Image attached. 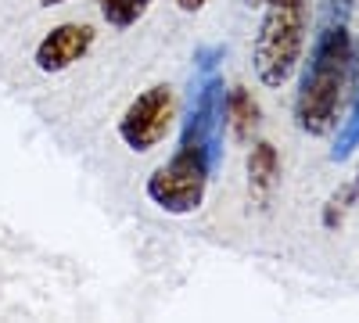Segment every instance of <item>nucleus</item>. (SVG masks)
<instances>
[{"mask_svg":"<svg viewBox=\"0 0 359 323\" xmlns=\"http://www.w3.org/2000/svg\"><path fill=\"white\" fill-rule=\"evenodd\" d=\"M180 119V97L169 83H155L144 94L130 101V108L118 119V137L133 155H147L172 133Z\"/></svg>","mask_w":359,"mask_h":323,"instance_id":"20e7f679","label":"nucleus"},{"mask_svg":"<svg viewBox=\"0 0 359 323\" xmlns=\"http://www.w3.org/2000/svg\"><path fill=\"white\" fill-rule=\"evenodd\" d=\"M223 94H226V86H223V79H219L216 72L205 76L201 83L194 79L184 126H180V140L205 148L208 158H212V165H219V158H223V130H226Z\"/></svg>","mask_w":359,"mask_h":323,"instance_id":"39448f33","label":"nucleus"},{"mask_svg":"<svg viewBox=\"0 0 359 323\" xmlns=\"http://www.w3.org/2000/svg\"><path fill=\"white\" fill-rule=\"evenodd\" d=\"M57 4H65V0H40V8H57Z\"/></svg>","mask_w":359,"mask_h":323,"instance_id":"2eb2a0df","label":"nucleus"},{"mask_svg":"<svg viewBox=\"0 0 359 323\" xmlns=\"http://www.w3.org/2000/svg\"><path fill=\"white\" fill-rule=\"evenodd\" d=\"M306 22H309L306 0H266V15L259 22L252 47V69L262 86L280 90L294 76L306 43Z\"/></svg>","mask_w":359,"mask_h":323,"instance_id":"f03ea898","label":"nucleus"},{"mask_svg":"<svg viewBox=\"0 0 359 323\" xmlns=\"http://www.w3.org/2000/svg\"><path fill=\"white\" fill-rule=\"evenodd\" d=\"M355 148H359V94H355V101H352V111H348V119H345L341 133L334 137L331 158H334V162H345Z\"/></svg>","mask_w":359,"mask_h":323,"instance_id":"9b49d317","label":"nucleus"},{"mask_svg":"<svg viewBox=\"0 0 359 323\" xmlns=\"http://www.w3.org/2000/svg\"><path fill=\"white\" fill-rule=\"evenodd\" d=\"M97 4H101V0H97Z\"/></svg>","mask_w":359,"mask_h":323,"instance_id":"dca6fc26","label":"nucleus"},{"mask_svg":"<svg viewBox=\"0 0 359 323\" xmlns=\"http://www.w3.org/2000/svg\"><path fill=\"white\" fill-rule=\"evenodd\" d=\"M223 54H226L223 43H216V47H201V50L194 54V69H198V76H212L216 65L223 62Z\"/></svg>","mask_w":359,"mask_h":323,"instance_id":"ddd939ff","label":"nucleus"},{"mask_svg":"<svg viewBox=\"0 0 359 323\" xmlns=\"http://www.w3.org/2000/svg\"><path fill=\"white\" fill-rule=\"evenodd\" d=\"M223 115H226V126H230V133H233L237 144H248L252 133L262 123V108L252 97L248 86H230V90L223 94Z\"/></svg>","mask_w":359,"mask_h":323,"instance_id":"6e6552de","label":"nucleus"},{"mask_svg":"<svg viewBox=\"0 0 359 323\" xmlns=\"http://www.w3.org/2000/svg\"><path fill=\"white\" fill-rule=\"evenodd\" d=\"M176 8L184 11V15H194V11H201V8H205V0H176Z\"/></svg>","mask_w":359,"mask_h":323,"instance_id":"4468645a","label":"nucleus"},{"mask_svg":"<svg viewBox=\"0 0 359 323\" xmlns=\"http://www.w3.org/2000/svg\"><path fill=\"white\" fill-rule=\"evenodd\" d=\"M245 176H248V198L255 209H269L277 187H280V155L269 140L252 144L248 162H245Z\"/></svg>","mask_w":359,"mask_h":323,"instance_id":"0eeeda50","label":"nucleus"},{"mask_svg":"<svg viewBox=\"0 0 359 323\" xmlns=\"http://www.w3.org/2000/svg\"><path fill=\"white\" fill-rule=\"evenodd\" d=\"M355 201H359V169L331 194V201H327V209H323V226H327V230H338L341 219L348 216V209H352Z\"/></svg>","mask_w":359,"mask_h":323,"instance_id":"1a4fd4ad","label":"nucleus"},{"mask_svg":"<svg viewBox=\"0 0 359 323\" xmlns=\"http://www.w3.org/2000/svg\"><path fill=\"white\" fill-rule=\"evenodd\" d=\"M147 8H151V0H101V15L111 29H130L137 25Z\"/></svg>","mask_w":359,"mask_h":323,"instance_id":"9d476101","label":"nucleus"},{"mask_svg":"<svg viewBox=\"0 0 359 323\" xmlns=\"http://www.w3.org/2000/svg\"><path fill=\"white\" fill-rule=\"evenodd\" d=\"M212 158H208L205 148L198 144H184L169 162H162L151 176H147V198L151 205H158L162 212L169 216H191L205 205V191H208V176H212Z\"/></svg>","mask_w":359,"mask_h":323,"instance_id":"7ed1b4c3","label":"nucleus"},{"mask_svg":"<svg viewBox=\"0 0 359 323\" xmlns=\"http://www.w3.org/2000/svg\"><path fill=\"white\" fill-rule=\"evenodd\" d=\"M359 69V50L348 25H320L316 47L294 94V123L306 137H327L341 123L348 86Z\"/></svg>","mask_w":359,"mask_h":323,"instance_id":"f257e3e1","label":"nucleus"},{"mask_svg":"<svg viewBox=\"0 0 359 323\" xmlns=\"http://www.w3.org/2000/svg\"><path fill=\"white\" fill-rule=\"evenodd\" d=\"M94 40H97L94 25H86V22H62V25H54L50 33L40 40L33 62L47 76L69 72L76 62H83V57L94 50Z\"/></svg>","mask_w":359,"mask_h":323,"instance_id":"423d86ee","label":"nucleus"},{"mask_svg":"<svg viewBox=\"0 0 359 323\" xmlns=\"http://www.w3.org/2000/svg\"><path fill=\"white\" fill-rule=\"evenodd\" d=\"M359 0H323L320 4V25H348Z\"/></svg>","mask_w":359,"mask_h":323,"instance_id":"f8f14e48","label":"nucleus"}]
</instances>
